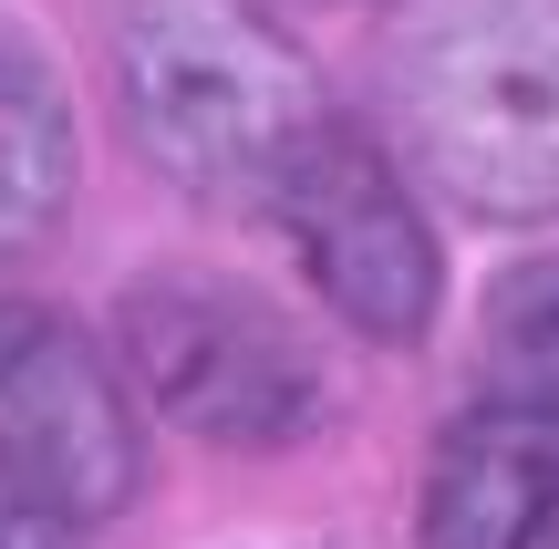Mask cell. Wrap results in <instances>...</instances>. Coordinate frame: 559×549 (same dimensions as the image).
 I'll list each match as a JSON object with an SVG mask.
<instances>
[{
    "label": "cell",
    "instance_id": "7a4b0ae2",
    "mask_svg": "<svg viewBox=\"0 0 559 549\" xmlns=\"http://www.w3.org/2000/svg\"><path fill=\"white\" fill-rule=\"evenodd\" d=\"M115 104L135 156L207 207H270L280 166L332 115L321 73L260 0H124Z\"/></svg>",
    "mask_w": 559,
    "mask_h": 549
},
{
    "label": "cell",
    "instance_id": "52a82bcc",
    "mask_svg": "<svg viewBox=\"0 0 559 549\" xmlns=\"http://www.w3.org/2000/svg\"><path fill=\"white\" fill-rule=\"evenodd\" d=\"M73 177H83V135H73L62 83L41 73L32 52L0 41V260H11V249H41L62 228Z\"/></svg>",
    "mask_w": 559,
    "mask_h": 549
},
{
    "label": "cell",
    "instance_id": "277c9868",
    "mask_svg": "<svg viewBox=\"0 0 559 549\" xmlns=\"http://www.w3.org/2000/svg\"><path fill=\"white\" fill-rule=\"evenodd\" d=\"M270 218L290 239L300 281L332 301V322H353L362 343H425V322L445 301V249L415 207V177L362 124L342 115L311 124V145L270 187Z\"/></svg>",
    "mask_w": 559,
    "mask_h": 549
},
{
    "label": "cell",
    "instance_id": "8992f818",
    "mask_svg": "<svg viewBox=\"0 0 559 549\" xmlns=\"http://www.w3.org/2000/svg\"><path fill=\"white\" fill-rule=\"evenodd\" d=\"M559 518V405L477 394L425 467V549H539Z\"/></svg>",
    "mask_w": 559,
    "mask_h": 549
},
{
    "label": "cell",
    "instance_id": "ba28073f",
    "mask_svg": "<svg viewBox=\"0 0 559 549\" xmlns=\"http://www.w3.org/2000/svg\"><path fill=\"white\" fill-rule=\"evenodd\" d=\"M477 363H487V394H549L559 405V260H528L487 290Z\"/></svg>",
    "mask_w": 559,
    "mask_h": 549
},
{
    "label": "cell",
    "instance_id": "8fae6325",
    "mask_svg": "<svg viewBox=\"0 0 559 549\" xmlns=\"http://www.w3.org/2000/svg\"><path fill=\"white\" fill-rule=\"evenodd\" d=\"M539 549H559V518H549V539H539Z\"/></svg>",
    "mask_w": 559,
    "mask_h": 549
},
{
    "label": "cell",
    "instance_id": "6da1fadb",
    "mask_svg": "<svg viewBox=\"0 0 559 549\" xmlns=\"http://www.w3.org/2000/svg\"><path fill=\"white\" fill-rule=\"evenodd\" d=\"M383 94L445 207L487 228L559 218V0H404Z\"/></svg>",
    "mask_w": 559,
    "mask_h": 549
},
{
    "label": "cell",
    "instance_id": "9c48e42d",
    "mask_svg": "<svg viewBox=\"0 0 559 549\" xmlns=\"http://www.w3.org/2000/svg\"><path fill=\"white\" fill-rule=\"evenodd\" d=\"M73 529H83V518H62L52 498H41L32 477H21L11 456H0V549H83Z\"/></svg>",
    "mask_w": 559,
    "mask_h": 549
},
{
    "label": "cell",
    "instance_id": "30bf717a",
    "mask_svg": "<svg viewBox=\"0 0 559 549\" xmlns=\"http://www.w3.org/2000/svg\"><path fill=\"white\" fill-rule=\"evenodd\" d=\"M32 322V301H11V290H0V353H11V332Z\"/></svg>",
    "mask_w": 559,
    "mask_h": 549
},
{
    "label": "cell",
    "instance_id": "5b68a950",
    "mask_svg": "<svg viewBox=\"0 0 559 549\" xmlns=\"http://www.w3.org/2000/svg\"><path fill=\"white\" fill-rule=\"evenodd\" d=\"M0 456L52 498L62 518H115L145 477L135 394L73 322L32 311L0 353Z\"/></svg>",
    "mask_w": 559,
    "mask_h": 549
},
{
    "label": "cell",
    "instance_id": "3957f363",
    "mask_svg": "<svg viewBox=\"0 0 559 549\" xmlns=\"http://www.w3.org/2000/svg\"><path fill=\"white\" fill-rule=\"evenodd\" d=\"M115 373L177 435L228 456H280L332 415V373L311 332L207 270H156L115 301Z\"/></svg>",
    "mask_w": 559,
    "mask_h": 549
}]
</instances>
